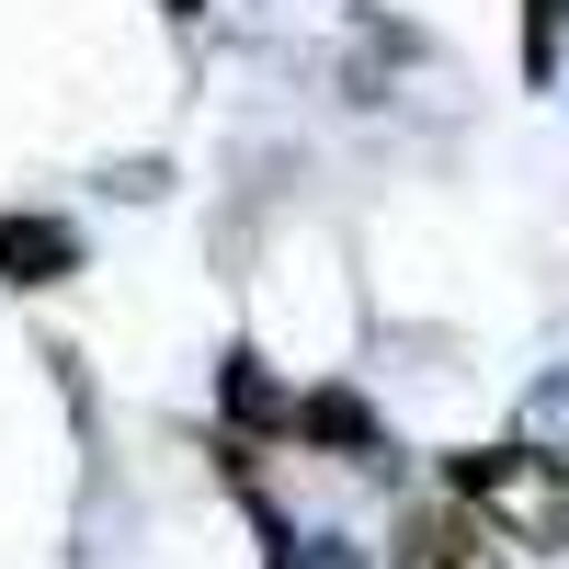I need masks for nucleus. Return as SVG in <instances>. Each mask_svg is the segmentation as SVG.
<instances>
[{
	"label": "nucleus",
	"instance_id": "nucleus-4",
	"mask_svg": "<svg viewBox=\"0 0 569 569\" xmlns=\"http://www.w3.org/2000/svg\"><path fill=\"white\" fill-rule=\"evenodd\" d=\"M297 433H319V445H353V456H365V445H376V421H365V399H353V388H319V399L297 410Z\"/></svg>",
	"mask_w": 569,
	"mask_h": 569
},
{
	"label": "nucleus",
	"instance_id": "nucleus-3",
	"mask_svg": "<svg viewBox=\"0 0 569 569\" xmlns=\"http://www.w3.org/2000/svg\"><path fill=\"white\" fill-rule=\"evenodd\" d=\"M399 569H479V525H467L456 501L410 512V525H399Z\"/></svg>",
	"mask_w": 569,
	"mask_h": 569
},
{
	"label": "nucleus",
	"instance_id": "nucleus-2",
	"mask_svg": "<svg viewBox=\"0 0 569 569\" xmlns=\"http://www.w3.org/2000/svg\"><path fill=\"white\" fill-rule=\"evenodd\" d=\"M0 273H12V284H58V273H80V240L58 217H12V228H0Z\"/></svg>",
	"mask_w": 569,
	"mask_h": 569
},
{
	"label": "nucleus",
	"instance_id": "nucleus-1",
	"mask_svg": "<svg viewBox=\"0 0 569 569\" xmlns=\"http://www.w3.org/2000/svg\"><path fill=\"white\" fill-rule=\"evenodd\" d=\"M456 479V512L467 525H501L512 547H569V467L536 456V445H479L445 467Z\"/></svg>",
	"mask_w": 569,
	"mask_h": 569
},
{
	"label": "nucleus",
	"instance_id": "nucleus-5",
	"mask_svg": "<svg viewBox=\"0 0 569 569\" xmlns=\"http://www.w3.org/2000/svg\"><path fill=\"white\" fill-rule=\"evenodd\" d=\"M228 410H240V421H273V388H262L251 353H228Z\"/></svg>",
	"mask_w": 569,
	"mask_h": 569
},
{
	"label": "nucleus",
	"instance_id": "nucleus-7",
	"mask_svg": "<svg viewBox=\"0 0 569 569\" xmlns=\"http://www.w3.org/2000/svg\"><path fill=\"white\" fill-rule=\"evenodd\" d=\"M273 569H353V558H319V547H273Z\"/></svg>",
	"mask_w": 569,
	"mask_h": 569
},
{
	"label": "nucleus",
	"instance_id": "nucleus-8",
	"mask_svg": "<svg viewBox=\"0 0 569 569\" xmlns=\"http://www.w3.org/2000/svg\"><path fill=\"white\" fill-rule=\"evenodd\" d=\"M171 12H206V0H171Z\"/></svg>",
	"mask_w": 569,
	"mask_h": 569
},
{
	"label": "nucleus",
	"instance_id": "nucleus-6",
	"mask_svg": "<svg viewBox=\"0 0 569 569\" xmlns=\"http://www.w3.org/2000/svg\"><path fill=\"white\" fill-rule=\"evenodd\" d=\"M525 69H536V80L558 69V0H525Z\"/></svg>",
	"mask_w": 569,
	"mask_h": 569
}]
</instances>
